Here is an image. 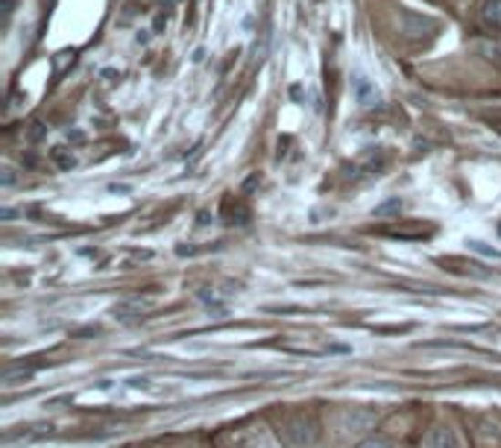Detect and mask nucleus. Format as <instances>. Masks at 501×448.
<instances>
[{
	"instance_id": "f257e3e1",
	"label": "nucleus",
	"mask_w": 501,
	"mask_h": 448,
	"mask_svg": "<svg viewBox=\"0 0 501 448\" xmlns=\"http://www.w3.org/2000/svg\"><path fill=\"white\" fill-rule=\"evenodd\" d=\"M285 433H287V440L294 445L311 448L319 440V425L314 422L311 416H297V419H290V422H287Z\"/></svg>"
},
{
	"instance_id": "f03ea898",
	"label": "nucleus",
	"mask_w": 501,
	"mask_h": 448,
	"mask_svg": "<svg viewBox=\"0 0 501 448\" xmlns=\"http://www.w3.org/2000/svg\"><path fill=\"white\" fill-rule=\"evenodd\" d=\"M352 100L360 106V109H375L381 106V91L379 86L364 74V71H355L352 74Z\"/></svg>"
},
{
	"instance_id": "7ed1b4c3",
	"label": "nucleus",
	"mask_w": 501,
	"mask_h": 448,
	"mask_svg": "<svg viewBox=\"0 0 501 448\" xmlns=\"http://www.w3.org/2000/svg\"><path fill=\"white\" fill-rule=\"evenodd\" d=\"M423 448H464V445H461L457 433L449 425H440V428H434V431L428 433Z\"/></svg>"
},
{
	"instance_id": "20e7f679",
	"label": "nucleus",
	"mask_w": 501,
	"mask_h": 448,
	"mask_svg": "<svg viewBox=\"0 0 501 448\" xmlns=\"http://www.w3.org/2000/svg\"><path fill=\"white\" fill-rule=\"evenodd\" d=\"M481 24L490 33H501V0H486L481 9Z\"/></svg>"
},
{
	"instance_id": "39448f33",
	"label": "nucleus",
	"mask_w": 501,
	"mask_h": 448,
	"mask_svg": "<svg viewBox=\"0 0 501 448\" xmlns=\"http://www.w3.org/2000/svg\"><path fill=\"white\" fill-rule=\"evenodd\" d=\"M372 422H375V416H372V413H360V411H352V416H350V428H352V433L367 431Z\"/></svg>"
},
{
	"instance_id": "423d86ee",
	"label": "nucleus",
	"mask_w": 501,
	"mask_h": 448,
	"mask_svg": "<svg viewBox=\"0 0 501 448\" xmlns=\"http://www.w3.org/2000/svg\"><path fill=\"white\" fill-rule=\"evenodd\" d=\"M53 161L62 167V171H71V167L77 164V159L74 156H68V152H62V147L59 150H53Z\"/></svg>"
},
{
	"instance_id": "0eeeda50",
	"label": "nucleus",
	"mask_w": 501,
	"mask_h": 448,
	"mask_svg": "<svg viewBox=\"0 0 501 448\" xmlns=\"http://www.w3.org/2000/svg\"><path fill=\"white\" fill-rule=\"evenodd\" d=\"M469 246H472V249H478L481 255H486V258H496V261H501V252H498V249H490V246H484L481 241H469Z\"/></svg>"
},
{
	"instance_id": "6e6552de",
	"label": "nucleus",
	"mask_w": 501,
	"mask_h": 448,
	"mask_svg": "<svg viewBox=\"0 0 501 448\" xmlns=\"http://www.w3.org/2000/svg\"><path fill=\"white\" fill-rule=\"evenodd\" d=\"M399 208H402V203L399 200H390V203H384V205H379V208H375V214H390V212H399Z\"/></svg>"
},
{
	"instance_id": "1a4fd4ad",
	"label": "nucleus",
	"mask_w": 501,
	"mask_h": 448,
	"mask_svg": "<svg viewBox=\"0 0 501 448\" xmlns=\"http://www.w3.org/2000/svg\"><path fill=\"white\" fill-rule=\"evenodd\" d=\"M355 448H390V443H384V440H364V443H358Z\"/></svg>"
},
{
	"instance_id": "9d476101",
	"label": "nucleus",
	"mask_w": 501,
	"mask_h": 448,
	"mask_svg": "<svg viewBox=\"0 0 501 448\" xmlns=\"http://www.w3.org/2000/svg\"><path fill=\"white\" fill-rule=\"evenodd\" d=\"M12 185H16V173H12L6 167V171H4V188H12Z\"/></svg>"
}]
</instances>
